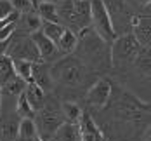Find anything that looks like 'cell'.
Wrapping results in <instances>:
<instances>
[{
	"mask_svg": "<svg viewBox=\"0 0 151 141\" xmlns=\"http://www.w3.org/2000/svg\"><path fill=\"white\" fill-rule=\"evenodd\" d=\"M54 85H58L59 94L64 101H75L76 96L87 93V89L97 80V73L91 72L75 56H63L49 66Z\"/></svg>",
	"mask_w": 151,
	"mask_h": 141,
	"instance_id": "cell-1",
	"label": "cell"
},
{
	"mask_svg": "<svg viewBox=\"0 0 151 141\" xmlns=\"http://www.w3.org/2000/svg\"><path fill=\"white\" fill-rule=\"evenodd\" d=\"M73 56L94 73L111 70L109 44L104 42L91 26L76 33V47Z\"/></svg>",
	"mask_w": 151,
	"mask_h": 141,
	"instance_id": "cell-2",
	"label": "cell"
},
{
	"mask_svg": "<svg viewBox=\"0 0 151 141\" xmlns=\"http://www.w3.org/2000/svg\"><path fill=\"white\" fill-rule=\"evenodd\" d=\"M33 122L37 127V134L40 141H49L54 138L56 131L64 124V115L61 110V101H58V96L50 93V96H45V101L42 108L35 111Z\"/></svg>",
	"mask_w": 151,
	"mask_h": 141,
	"instance_id": "cell-3",
	"label": "cell"
},
{
	"mask_svg": "<svg viewBox=\"0 0 151 141\" xmlns=\"http://www.w3.org/2000/svg\"><path fill=\"white\" fill-rule=\"evenodd\" d=\"M142 46H139L136 38L129 33V35H122L116 37L111 44H109V59H111V70L116 72L120 75L122 72H125L132 61L137 58V54L141 52Z\"/></svg>",
	"mask_w": 151,
	"mask_h": 141,
	"instance_id": "cell-4",
	"label": "cell"
},
{
	"mask_svg": "<svg viewBox=\"0 0 151 141\" xmlns=\"http://www.w3.org/2000/svg\"><path fill=\"white\" fill-rule=\"evenodd\" d=\"M104 7L108 11L111 26L115 31V37L129 35L132 30V21H134V11L127 4V0H103Z\"/></svg>",
	"mask_w": 151,
	"mask_h": 141,
	"instance_id": "cell-5",
	"label": "cell"
},
{
	"mask_svg": "<svg viewBox=\"0 0 151 141\" xmlns=\"http://www.w3.org/2000/svg\"><path fill=\"white\" fill-rule=\"evenodd\" d=\"M5 56L11 61L42 63L40 56H38V51L33 44L31 37H28V35H16L14 38H11L7 44V49H5Z\"/></svg>",
	"mask_w": 151,
	"mask_h": 141,
	"instance_id": "cell-6",
	"label": "cell"
},
{
	"mask_svg": "<svg viewBox=\"0 0 151 141\" xmlns=\"http://www.w3.org/2000/svg\"><path fill=\"white\" fill-rule=\"evenodd\" d=\"M91 28L108 44L116 38L103 0H91Z\"/></svg>",
	"mask_w": 151,
	"mask_h": 141,
	"instance_id": "cell-7",
	"label": "cell"
},
{
	"mask_svg": "<svg viewBox=\"0 0 151 141\" xmlns=\"http://www.w3.org/2000/svg\"><path fill=\"white\" fill-rule=\"evenodd\" d=\"M111 80L106 77H99L85 93V101L96 110H103L111 96Z\"/></svg>",
	"mask_w": 151,
	"mask_h": 141,
	"instance_id": "cell-8",
	"label": "cell"
},
{
	"mask_svg": "<svg viewBox=\"0 0 151 141\" xmlns=\"http://www.w3.org/2000/svg\"><path fill=\"white\" fill-rule=\"evenodd\" d=\"M76 124H78V131H80V141H108L99 124L94 120V117L89 111H82Z\"/></svg>",
	"mask_w": 151,
	"mask_h": 141,
	"instance_id": "cell-9",
	"label": "cell"
},
{
	"mask_svg": "<svg viewBox=\"0 0 151 141\" xmlns=\"http://www.w3.org/2000/svg\"><path fill=\"white\" fill-rule=\"evenodd\" d=\"M30 37L33 40V44H35V47H37V51H38V56H40V61L42 63L47 64V63H54V61H58L59 58H63L58 52V49H56V44L50 42L42 31H37V33H33Z\"/></svg>",
	"mask_w": 151,
	"mask_h": 141,
	"instance_id": "cell-10",
	"label": "cell"
},
{
	"mask_svg": "<svg viewBox=\"0 0 151 141\" xmlns=\"http://www.w3.org/2000/svg\"><path fill=\"white\" fill-rule=\"evenodd\" d=\"M19 117L16 115V110H2L0 113V141H16Z\"/></svg>",
	"mask_w": 151,
	"mask_h": 141,
	"instance_id": "cell-11",
	"label": "cell"
},
{
	"mask_svg": "<svg viewBox=\"0 0 151 141\" xmlns=\"http://www.w3.org/2000/svg\"><path fill=\"white\" fill-rule=\"evenodd\" d=\"M31 84H35L45 94H50L54 91V82L50 77L49 64H45V63H33L31 64Z\"/></svg>",
	"mask_w": 151,
	"mask_h": 141,
	"instance_id": "cell-12",
	"label": "cell"
},
{
	"mask_svg": "<svg viewBox=\"0 0 151 141\" xmlns=\"http://www.w3.org/2000/svg\"><path fill=\"white\" fill-rule=\"evenodd\" d=\"M130 35L139 42V46L150 47V44H151V17L136 16L134 21H132Z\"/></svg>",
	"mask_w": 151,
	"mask_h": 141,
	"instance_id": "cell-13",
	"label": "cell"
},
{
	"mask_svg": "<svg viewBox=\"0 0 151 141\" xmlns=\"http://www.w3.org/2000/svg\"><path fill=\"white\" fill-rule=\"evenodd\" d=\"M42 26V19L37 16V12H28V14H19L16 21V31L17 35H33L37 31H40Z\"/></svg>",
	"mask_w": 151,
	"mask_h": 141,
	"instance_id": "cell-14",
	"label": "cell"
},
{
	"mask_svg": "<svg viewBox=\"0 0 151 141\" xmlns=\"http://www.w3.org/2000/svg\"><path fill=\"white\" fill-rule=\"evenodd\" d=\"M24 87H26V82L21 80L14 73L4 84H0V93H2V96H7V98H19L23 94V91H24Z\"/></svg>",
	"mask_w": 151,
	"mask_h": 141,
	"instance_id": "cell-15",
	"label": "cell"
},
{
	"mask_svg": "<svg viewBox=\"0 0 151 141\" xmlns=\"http://www.w3.org/2000/svg\"><path fill=\"white\" fill-rule=\"evenodd\" d=\"M23 96H24V99L28 101V105L33 108V111H37V110L42 108L47 94L44 93L42 89H38L35 84H26V87H24V91H23Z\"/></svg>",
	"mask_w": 151,
	"mask_h": 141,
	"instance_id": "cell-16",
	"label": "cell"
},
{
	"mask_svg": "<svg viewBox=\"0 0 151 141\" xmlns=\"http://www.w3.org/2000/svg\"><path fill=\"white\" fill-rule=\"evenodd\" d=\"M75 47H76V33L66 28L63 31V35L59 37V40L56 42V49H58V52L61 56H71Z\"/></svg>",
	"mask_w": 151,
	"mask_h": 141,
	"instance_id": "cell-17",
	"label": "cell"
},
{
	"mask_svg": "<svg viewBox=\"0 0 151 141\" xmlns=\"http://www.w3.org/2000/svg\"><path fill=\"white\" fill-rule=\"evenodd\" d=\"M16 141H40L37 134V127L31 119H21L17 127V136Z\"/></svg>",
	"mask_w": 151,
	"mask_h": 141,
	"instance_id": "cell-18",
	"label": "cell"
},
{
	"mask_svg": "<svg viewBox=\"0 0 151 141\" xmlns=\"http://www.w3.org/2000/svg\"><path fill=\"white\" fill-rule=\"evenodd\" d=\"M54 141H80V131L78 124H70L64 122L54 134Z\"/></svg>",
	"mask_w": 151,
	"mask_h": 141,
	"instance_id": "cell-19",
	"label": "cell"
},
{
	"mask_svg": "<svg viewBox=\"0 0 151 141\" xmlns=\"http://www.w3.org/2000/svg\"><path fill=\"white\" fill-rule=\"evenodd\" d=\"M61 110H63V115H64V120L70 122V124H76L82 111L83 110L78 106L76 101H61Z\"/></svg>",
	"mask_w": 151,
	"mask_h": 141,
	"instance_id": "cell-20",
	"label": "cell"
},
{
	"mask_svg": "<svg viewBox=\"0 0 151 141\" xmlns=\"http://www.w3.org/2000/svg\"><path fill=\"white\" fill-rule=\"evenodd\" d=\"M37 16L42 19V21H49V23H59V17H58V7L56 4H38V7L35 9Z\"/></svg>",
	"mask_w": 151,
	"mask_h": 141,
	"instance_id": "cell-21",
	"label": "cell"
},
{
	"mask_svg": "<svg viewBox=\"0 0 151 141\" xmlns=\"http://www.w3.org/2000/svg\"><path fill=\"white\" fill-rule=\"evenodd\" d=\"M64 30L66 28L63 25H59V23H49V21H42V26H40V31L45 35L50 42H54V44L59 40V37L63 35Z\"/></svg>",
	"mask_w": 151,
	"mask_h": 141,
	"instance_id": "cell-22",
	"label": "cell"
},
{
	"mask_svg": "<svg viewBox=\"0 0 151 141\" xmlns=\"http://www.w3.org/2000/svg\"><path fill=\"white\" fill-rule=\"evenodd\" d=\"M31 64L33 63L30 61H12L14 73L26 84H31Z\"/></svg>",
	"mask_w": 151,
	"mask_h": 141,
	"instance_id": "cell-23",
	"label": "cell"
},
{
	"mask_svg": "<svg viewBox=\"0 0 151 141\" xmlns=\"http://www.w3.org/2000/svg\"><path fill=\"white\" fill-rule=\"evenodd\" d=\"M16 115H17L19 119H31V120H33V117H35V111H33V108L28 105V101L24 99L23 94H21V96L17 98V101H16Z\"/></svg>",
	"mask_w": 151,
	"mask_h": 141,
	"instance_id": "cell-24",
	"label": "cell"
},
{
	"mask_svg": "<svg viewBox=\"0 0 151 141\" xmlns=\"http://www.w3.org/2000/svg\"><path fill=\"white\" fill-rule=\"evenodd\" d=\"M14 75V68H12V61L4 54L0 56V84H4L7 78Z\"/></svg>",
	"mask_w": 151,
	"mask_h": 141,
	"instance_id": "cell-25",
	"label": "cell"
},
{
	"mask_svg": "<svg viewBox=\"0 0 151 141\" xmlns=\"http://www.w3.org/2000/svg\"><path fill=\"white\" fill-rule=\"evenodd\" d=\"M11 5L17 14H28V12H33V5L30 4V0H11Z\"/></svg>",
	"mask_w": 151,
	"mask_h": 141,
	"instance_id": "cell-26",
	"label": "cell"
},
{
	"mask_svg": "<svg viewBox=\"0 0 151 141\" xmlns=\"http://www.w3.org/2000/svg\"><path fill=\"white\" fill-rule=\"evenodd\" d=\"M14 12L12 5H11V0H0V19L7 17Z\"/></svg>",
	"mask_w": 151,
	"mask_h": 141,
	"instance_id": "cell-27",
	"label": "cell"
},
{
	"mask_svg": "<svg viewBox=\"0 0 151 141\" xmlns=\"http://www.w3.org/2000/svg\"><path fill=\"white\" fill-rule=\"evenodd\" d=\"M38 4H59L61 0H37Z\"/></svg>",
	"mask_w": 151,
	"mask_h": 141,
	"instance_id": "cell-28",
	"label": "cell"
},
{
	"mask_svg": "<svg viewBox=\"0 0 151 141\" xmlns=\"http://www.w3.org/2000/svg\"><path fill=\"white\" fill-rule=\"evenodd\" d=\"M0 113H2V93H0Z\"/></svg>",
	"mask_w": 151,
	"mask_h": 141,
	"instance_id": "cell-29",
	"label": "cell"
},
{
	"mask_svg": "<svg viewBox=\"0 0 151 141\" xmlns=\"http://www.w3.org/2000/svg\"><path fill=\"white\" fill-rule=\"evenodd\" d=\"M49 141H54V140H49Z\"/></svg>",
	"mask_w": 151,
	"mask_h": 141,
	"instance_id": "cell-30",
	"label": "cell"
}]
</instances>
